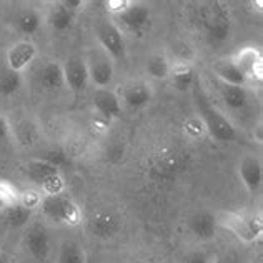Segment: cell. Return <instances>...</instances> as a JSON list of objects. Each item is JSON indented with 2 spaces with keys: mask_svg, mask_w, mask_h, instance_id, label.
<instances>
[{
  "mask_svg": "<svg viewBox=\"0 0 263 263\" xmlns=\"http://www.w3.org/2000/svg\"><path fill=\"white\" fill-rule=\"evenodd\" d=\"M55 263H87V255L84 247L73 240H65L59 247Z\"/></svg>",
  "mask_w": 263,
  "mask_h": 263,
  "instance_id": "obj_21",
  "label": "cell"
},
{
  "mask_svg": "<svg viewBox=\"0 0 263 263\" xmlns=\"http://www.w3.org/2000/svg\"><path fill=\"white\" fill-rule=\"evenodd\" d=\"M88 79L97 87H108L114 80V64L112 59L105 52L90 53V57L85 60Z\"/></svg>",
  "mask_w": 263,
  "mask_h": 263,
  "instance_id": "obj_6",
  "label": "cell"
},
{
  "mask_svg": "<svg viewBox=\"0 0 263 263\" xmlns=\"http://www.w3.org/2000/svg\"><path fill=\"white\" fill-rule=\"evenodd\" d=\"M88 227L95 237H99L102 240L112 238L122 228V220L119 217V213L110 209H103L93 213L92 218L88 221Z\"/></svg>",
  "mask_w": 263,
  "mask_h": 263,
  "instance_id": "obj_8",
  "label": "cell"
},
{
  "mask_svg": "<svg viewBox=\"0 0 263 263\" xmlns=\"http://www.w3.org/2000/svg\"><path fill=\"white\" fill-rule=\"evenodd\" d=\"M32 213V210L17 202L4 206V210L0 212V218H2V223L9 228H24L30 223Z\"/></svg>",
  "mask_w": 263,
  "mask_h": 263,
  "instance_id": "obj_17",
  "label": "cell"
},
{
  "mask_svg": "<svg viewBox=\"0 0 263 263\" xmlns=\"http://www.w3.org/2000/svg\"><path fill=\"white\" fill-rule=\"evenodd\" d=\"M186 225H189V230L193 237L202 241H209L215 237V232L218 227L215 215H212V213L206 210L195 212L193 215H190Z\"/></svg>",
  "mask_w": 263,
  "mask_h": 263,
  "instance_id": "obj_12",
  "label": "cell"
},
{
  "mask_svg": "<svg viewBox=\"0 0 263 263\" xmlns=\"http://www.w3.org/2000/svg\"><path fill=\"white\" fill-rule=\"evenodd\" d=\"M217 260L215 255H212L209 252H203V250H195V252H190L182 257L180 263H213Z\"/></svg>",
  "mask_w": 263,
  "mask_h": 263,
  "instance_id": "obj_28",
  "label": "cell"
},
{
  "mask_svg": "<svg viewBox=\"0 0 263 263\" xmlns=\"http://www.w3.org/2000/svg\"><path fill=\"white\" fill-rule=\"evenodd\" d=\"M62 5L67 7L68 10H72L75 13L80 7H84V2H80V0H65V2H62Z\"/></svg>",
  "mask_w": 263,
  "mask_h": 263,
  "instance_id": "obj_30",
  "label": "cell"
},
{
  "mask_svg": "<svg viewBox=\"0 0 263 263\" xmlns=\"http://www.w3.org/2000/svg\"><path fill=\"white\" fill-rule=\"evenodd\" d=\"M152 100V88L147 84H132L123 90V102L130 108H142Z\"/></svg>",
  "mask_w": 263,
  "mask_h": 263,
  "instance_id": "obj_19",
  "label": "cell"
},
{
  "mask_svg": "<svg viewBox=\"0 0 263 263\" xmlns=\"http://www.w3.org/2000/svg\"><path fill=\"white\" fill-rule=\"evenodd\" d=\"M213 70L218 75L221 84L237 85V87H245L247 84L243 72L240 70L233 60H218L217 64L213 65Z\"/></svg>",
  "mask_w": 263,
  "mask_h": 263,
  "instance_id": "obj_18",
  "label": "cell"
},
{
  "mask_svg": "<svg viewBox=\"0 0 263 263\" xmlns=\"http://www.w3.org/2000/svg\"><path fill=\"white\" fill-rule=\"evenodd\" d=\"M0 263H15V260H13V257L10 253L0 250Z\"/></svg>",
  "mask_w": 263,
  "mask_h": 263,
  "instance_id": "obj_32",
  "label": "cell"
},
{
  "mask_svg": "<svg viewBox=\"0 0 263 263\" xmlns=\"http://www.w3.org/2000/svg\"><path fill=\"white\" fill-rule=\"evenodd\" d=\"M9 134H10V125L9 122H7L5 117L0 114V143H2L4 140H7L9 138Z\"/></svg>",
  "mask_w": 263,
  "mask_h": 263,
  "instance_id": "obj_29",
  "label": "cell"
},
{
  "mask_svg": "<svg viewBox=\"0 0 263 263\" xmlns=\"http://www.w3.org/2000/svg\"><path fill=\"white\" fill-rule=\"evenodd\" d=\"M213 263H241L237 255H225V257H217Z\"/></svg>",
  "mask_w": 263,
  "mask_h": 263,
  "instance_id": "obj_31",
  "label": "cell"
},
{
  "mask_svg": "<svg viewBox=\"0 0 263 263\" xmlns=\"http://www.w3.org/2000/svg\"><path fill=\"white\" fill-rule=\"evenodd\" d=\"M62 68H64L65 85H68L72 92H84L90 82L85 60L80 57H70Z\"/></svg>",
  "mask_w": 263,
  "mask_h": 263,
  "instance_id": "obj_10",
  "label": "cell"
},
{
  "mask_svg": "<svg viewBox=\"0 0 263 263\" xmlns=\"http://www.w3.org/2000/svg\"><path fill=\"white\" fill-rule=\"evenodd\" d=\"M24 248L35 261H45L48 255H50L52 248L50 235H48L47 228L39 223L27 225V230L24 235Z\"/></svg>",
  "mask_w": 263,
  "mask_h": 263,
  "instance_id": "obj_5",
  "label": "cell"
},
{
  "mask_svg": "<svg viewBox=\"0 0 263 263\" xmlns=\"http://www.w3.org/2000/svg\"><path fill=\"white\" fill-rule=\"evenodd\" d=\"M39 210L45 220L59 227H75L80 223L82 213L77 203L64 193L59 195H44L40 200Z\"/></svg>",
  "mask_w": 263,
  "mask_h": 263,
  "instance_id": "obj_2",
  "label": "cell"
},
{
  "mask_svg": "<svg viewBox=\"0 0 263 263\" xmlns=\"http://www.w3.org/2000/svg\"><path fill=\"white\" fill-rule=\"evenodd\" d=\"M145 68H147L150 77L155 80H165L170 75V64L167 57H163V55H152V57H148Z\"/></svg>",
  "mask_w": 263,
  "mask_h": 263,
  "instance_id": "obj_25",
  "label": "cell"
},
{
  "mask_svg": "<svg viewBox=\"0 0 263 263\" xmlns=\"http://www.w3.org/2000/svg\"><path fill=\"white\" fill-rule=\"evenodd\" d=\"M37 84L39 87L45 90V92H53V90H60L65 85L64 79V68L57 62H47L39 68L37 73Z\"/></svg>",
  "mask_w": 263,
  "mask_h": 263,
  "instance_id": "obj_15",
  "label": "cell"
},
{
  "mask_svg": "<svg viewBox=\"0 0 263 263\" xmlns=\"http://www.w3.org/2000/svg\"><path fill=\"white\" fill-rule=\"evenodd\" d=\"M193 82H195V72L190 67H183L174 73V87L180 92L189 90L193 85Z\"/></svg>",
  "mask_w": 263,
  "mask_h": 263,
  "instance_id": "obj_26",
  "label": "cell"
},
{
  "mask_svg": "<svg viewBox=\"0 0 263 263\" xmlns=\"http://www.w3.org/2000/svg\"><path fill=\"white\" fill-rule=\"evenodd\" d=\"M2 210H4V205H2V203H0V212H2Z\"/></svg>",
  "mask_w": 263,
  "mask_h": 263,
  "instance_id": "obj_33",
  "label": "cell"
},
{
  "mask_svg": "<svg viewBox=\"0 0 263 263\" xmlns=\"http://www.w3.org/2000/svg\"><path fill=\"white\" fill-rule=\"evenodd\" d=\"M18 197H20V193L17 192L15 186L7 182V180H0V203L4 206L17 203Z\"/></svg>",
  "mask_w": 263,
  "mask_h": 263,
  "instance_id": "obj_27",
  "label": "cell"
},
{
  "mask_svg": "<svg viewBox=\"0 0 263 263\" xmlns=\"http://www.w3.org/2000/svg\"><path fill=\"white\" fill-rule=\"evenodd\" d=\"M22 88V75L10 70L9 67L0 68V95L12 97Z\"/></svg>",
  "mask_w": 263,
  "mask_h": 263,
  "instance_id": "obj_24",
  "label": "cell"
},
{
  "mask_svg": "<svg viewBox=\"0 0 263 263\" xmlns=\"http://www.w3.org/2000/svg\"><path fill=\"white\" fill-rule=\"evenodd\" d=\"M237 67L240 68L241 72H243L245 79H261V55L257 48L253 47H248V48H243L238 57L233 60Z\"/></svg>",
  "mask_w": 263,
  "mask_h": 263,
  "instance_id": "obj_16",
  "label": "cell"
},
{
  "mask_svg": "<svg viewBox=\"0 0 263 263\" xmlns=\"http://www.w3.org/2000/svg\"><path fill=\"white\" fill-rule=\"evenodd\" d=\"M97 39L110 59H123L125 57V40H123L122 32L119 27L110 24V22H102L97 27Z\"/></svg>",
  "mask_w": 263,
  "mask_h": 263,
  "instance_id": "obj_7",
  "label": "cell"
},
{
  "mask_svg": "<svg viewBox=\"0 0 263 263\" xmlns=\"http://www.w3.org/2000/svg\"><path fill=\"white\" fill-rule=\"evenodd\" d=\"M24 174L32 183L44 190L45 195H59L64 190V180L59 168L44 158L29 160L24 165Z\"/></svg>",
  "mask_w": 263,
  "mask_h": 263,
  "instance_id": "obj_4",
  "label": "cell"
},
{
  "mask_svg": "<svg viewBox=\"0 0 263 263\" xmlns=\"http://www.w3.org/2000/svg\"><path fill=\"white\" fill-rule=\"evenodd\" d=\"M220 95L221 100L225 102V105L232 110H240L247 105V90L245 87H237V85H227L221 84L220 85Z\"/></svg>",
  "mask_w": 263,
  "mask_h": 263,
  "instance_id": "obj_22",
  "label": "cell"
},
{
  "mask_svg": "<svg viewBox=\"0 0 263 263\" xmlns=\"http://www.w3.org/2000/svg\"><path fill=\"white\" fill-rule=\"evenodd\" d=\"M37 57V47L29 40H20L7 50V67L13 72H24Z\"/></svg>",
  "mask_w": 263,
  "mask_h": 263,
  "instance_id": "obj_9",
  "label": "cell"
},
{
  "mask_svg": "<svg viewBox=\"0 0 263 263\" xmlns=\"http://www.w3.org/2000/svg\"><path fill=\"white\" fill-rule=\"evenodd\" d=\"M238 172H240L241 183L245 185V189L250 193H257L261 186V178H263L261 162L257 157L248 155L240 162Z\"/></svg>",
  "mask_w": 263,
  "mask_h": 263,
  "instance_id": "obj_13",
  "label": "cell"
},
{
  "mask_svg": "<svg viewBox=\"0 0 263 263\" xmlns=\"http://www.w3.org/2000/svg\"><path fill=\"white\" fill-rule=\"evenodd\" d=\"M92 103L97 112L107 120L119 119L122 115L120 99L117 97L115 92H112V90H108V88H97L92 95Z\"/></svg>",
  "mask_w": 263,
  "mask_h": 263,
  "instance_id": "obj_11",
  "label": "cell"
},
{
  "mask_svg": "<svg viewBox=\"0 0 263 263\" xmlns=\"http://www.w3.org/2000/svg\"><path fill=\"white\" fill-rule=\"evenodd\" d=\"M73 18H75V13L72 10H68L67 7H64L62 4H57L50 10V13H48L47 22L53 30L64 32V30L70 29V27H72Z\"/></svg>",
  "mask_w": 263,
  "mask_h": 263,
  "instance_id": "obj_23",
  "label": "cell"
},
{
  "mask_svg": "<svg viewBox=\"0 0 263 263\" xmlns=\"http://www.w3.org/2000/svg\"><path fill=\"white\" fill-rule=\"evenodd\" d=\"M217 223L221 225L225 230L232 232L238 240L245 243H253L255 240L261 237L263 223L260 215H255L250 212H228L221 213L217 218Z\"/></svg>",
  "mask_w": 263,
  "mask_h": 263,
  "instance_id": "obj_3",
  "label": "cell"
},
{
  "mask_svg": "<svg viewBox=\"0 0 263 263\" xmlns=\"http://www.w3.org/2000/svg\"><path fill=\"white\" fill-rule=\"evenodd\" d=\"M193 99H195V105L198 110L200 119L203 120L209 134L218 142H233L237 138V130H235L233 123L227 119V117L220 112L217 107H213L209 97L205 95L203 90L195 88L193 92Z\"/></svg>",
  "mask_w": 263,
  "mask_h": 263,
  "instance_id": "obj_1",
  "label": "cell"
},
{
  "mask_svg": "<svg viewBox=\"0 0 263 263\" xmlns=\"http://www.w3.org/2000/svg\"><path fill=\"white\" fill-rule=\"evenodd\" d=\"M119 20L122 25L130 32H142L150 22V10L142 4H134L132 2L125 10L119 13Z\"/></svg>",
  "mask_w": 263,
  "mask_h": 263,
  "instance_id": "obj_14",
  "label": "cell"
},
{
  "mask_svg": "<svg viewBox=\"0 0 263 263\" xmlns=\"http://www.w3.org/2000/svg\"><path fill=\"white\" fill-rule=\"evenodd\" d=\"M42 25V15L35 9H25L15 18V29L22 35H33Z\"/></svg>",
  "mask_w": 263,
  "mask_h": 263,
  "instance_id": "obj_20",
  "label": "cell"
}]
</instances>
